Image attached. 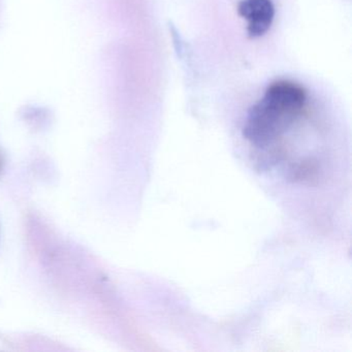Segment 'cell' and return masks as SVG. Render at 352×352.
I'll return each instance as SVG.
<instances>
[{"label": "cell", "mask_w": 352, "mask_h": 352, "mask_svg": "<svg viewBox=\"0 0 352 352\" xmlns=\"http://www.w3.org/2000/svg\"><path fill=\"white\" fill-rule=\"evenodd\" d=\"M306 100V91L298 84L287 81L272 84L263 98L249 110L243 137L255 147H267L296 120Z\"/></svg>", "instance_id": "6da1fadb"}, {"label": "cell", "mask_w": 352, "mask_h": 352, "mask_svg": "<svg viewBox=\"0 0 352 352\" xmlns=\"http://www.w3.org/2000/svg\"><path fill=\"white\" fill-rule=\"evenodd\" d=\"M241 17L248 21V36L261 38L271 28L275 18V7L272 0H242L238 7Z\"/></svg>", "instance_id": "7a4b0ae2"}]
</instances>
